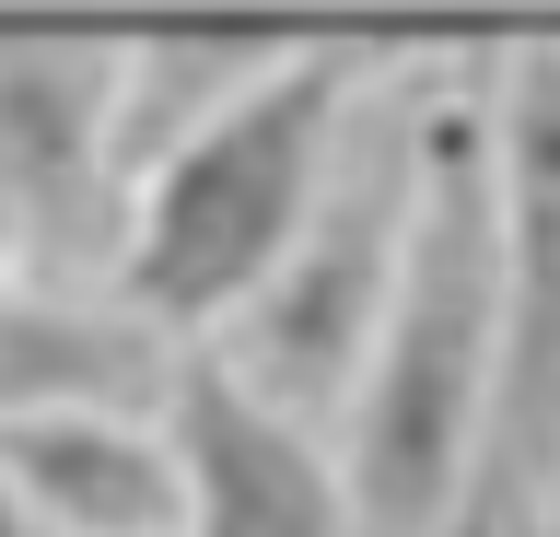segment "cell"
Returning a JSON list of instances; mask_svg holds the SVG:
<instances>
[{
  "instance_id": "1",
  "label": "cell",
  "mask_w": 560,
  "mask_h": 537,
  "mask_svg": "<svg viewBox=\"0 0 560 537\" xmlns=\"http://www.w3.org/2000/svg\"><path fill=\"white\" fill-rule=\"evenodd\" d=\"M502 386V47L432 59L420 222L385 339L339 409V479L362 537H455Z\"/></svg>"
},
{
  "instance_id": "2",
  "label": "cell",
  "mask_w": 560,
  "mask_h": 537,
  "mask_svg": "<svg viewBox=\"0 0 560 537\" xmlns=\"http://www.w3.org/2000/svg\"><path fill=\"white\" fill-rule=\"evenodd\" d=\"M385 71V47L362 36H292L245 106H222L187 152H164L152 176L129 187V246H117V304L152 316L187 351V339H222V327L269 292V269L292 257V234L327 199V164H339V129L362 106V82Z\"/></svg>"
},
{
  "instance_id": "3",
  "label": "cell",
  "mask_w": 560,
  "mask_h": 537,
  "mask_svg": "<svg viewBox=\"0 0 560 537\" xmlns=\"http://www.w3.org/2000/svg\"><path fill=\"white\" fill-rule=\"evenodd\" d=\"M420 117H432V59H385V82H362V106L339 129L315 222L292 234L269 292L210 339L292 421H339L374 339H385V304H397V269H409V222H420Z\"/></svg>"
},
{
  "instance_id": "4",
  "label": "cell",
  "mask_w": 560,
  "mask_h": 537,
  "mask_svg": "<svg viewBox=\"0 0 560 537\" xmlns=\"http://www.w3.org/2000/svg\"><path fill=\"white\" fill-rule=\"evenodd\" d=\"M560 491V36H502V386L455 537H525Z\"/></svg>"
},
{
  "instance_id": "5",
  "label": "cell",
  "mask_w": 560,
  "mask_h": 537,
  "mask_svg": "<svg viewBox=\"0 0 560 537\" xmlns=\"http://www.w3.org/2000/svg\"><path fill=\"white\" fill-rule=\"evenodd\" d=\"M117 36H0V257L12 281L117 292Z\"/></svg>"
},
{
  "instance_id": "6",
  "label": "cell",
  "mask_w": 560,
  "mask_h": 537,
  "mask_svg": "<svg viewBox=\"0 0 560 537\" xmlns=\"http://www.w3.org/2000/svg\"><path fill=\"white\" fill-rule=\"evenodd\" d=\"M164 444H175V491H187L175 537H362L339 444L292 409H269L222 351L175 362Z\"/></svg>"
},
{
  "instance_id": "7",
  "label": "cell",
  "mask_w": 560,
  "mask_h": 537,
  "mask_svg": "<svg viewBox=\"0 0 560 537\" xmlns=\"http://www.w3.org/2000/svg\"><path fill=\"white\" fill-rule=\"evenodd\" d=\"M175 339L152 316H129L117 292L82 281H0V421H35V409H164L175 397Z\"/></svg>"
},
{
  "instance_id": "8",
  "label": "cell",
  "mask_w": 560,
  "mask_h": 537,
  "mask_svg": "<svg viewBox=\"0 0 560 537\" xmlns=\"http://www.w3.org/2000/svg\"><path fill=\"white\" fill-rule=\"evenodd\" d=\"M0 491L24 502L47 537H175L187 491H175V444L117 409H35L0 421Z\"/></svg>"
},
{
  "instance_id": "9",
  "label": "cell",
  "mask_w": 560,
  "mask_h": 537,
  "mask_svg": "<svg viewBox=\"0 0 560 537\" xmlns=\"http://www.w3.org/2000/svg\"><path fill=\"white\" fill-rule=\"evenodd\" d=\"M292 59L280 24H175V36H117V164L129 187L187 152L222 106H245L257 82Z\"/></svg>"
},
{
  "instance_id": "10",
  "label": "cell",
  "mask_w": 560,
  "mask_h": 537,
  "mask_svg": "<svg viewBox=\"0 0 560 537\" xmlns=\"http://www.w3.org/2000/svg\"><path fill=\"white\" fill-rule=\"evenodd\" d=\"M0 537H47V526H35V514H24V502H12V491H0Z\"/></svg>"
},
{
  "instance_id": "11",
  "label": "cell",
  "mask_w": 560,
  "mask_h": 537,
  "mask_svg": "<svg viewBox=\"0 0 560 537\" xmlns=\"http://www.w3.org/2000/svg\"><path fill=\"white\" fill-rule=\"evenodd\" d=\"M525 537H560V491H549V514H537V526H525Z\"/></svg>"
}]
</instances>
